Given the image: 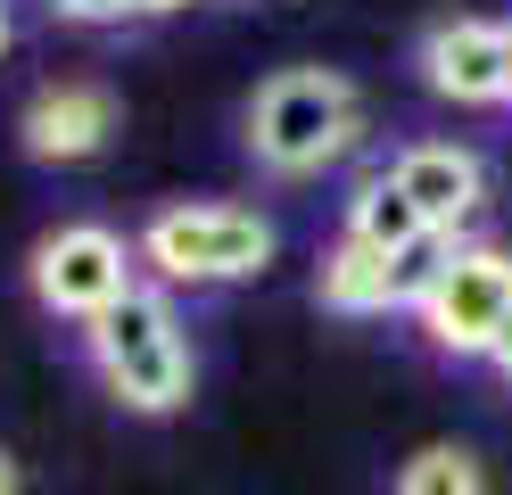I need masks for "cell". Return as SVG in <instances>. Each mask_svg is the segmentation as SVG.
I'll use <instances>...</instances> for the list:
<instances>
[{"label": "cell", "instance_id": "277c9868", "mask_svg": "<svg viewBox=\"0 0 512 495\" xmlns=\"http://www.w3.org/2000/svg\"><path fill=\"white\" fill-rule=\"evenodd\" d=\"M413 322L422 339L455 363H479L496 347V330L512 322V248L496 240H446L430 289L413 297Z\"/></svg>", "mask_w": 512, "mask_h": 495}, {"label": "cell", "instance_id": "e0dca14e", "mask_svg": "<svg viewBox=\"0 0 512 495\" xmlns=\"http://www.w3.org/2000/svg\"><path fill=\"white\" fill-rule=\"evenodd\" d=\"M504 108H512V83H504Z\"/></svg>", "mask_w": 512, "mask_h": 495}, {"label": "cell", "instance_id": "8992f818", "mask_svg": "<svg viewBox=\"0 0 512 495\" xmlns=\"http://www.w3.org/2000/svg\"><path fill=\"white\" fill-rule=\"evenodd\" d=\"M438 256H446V240H430V248H413V256H380V248H364V240H339L323 248V264H314V297H323L331 314H413V297L430 289V273H438Z\"/></svg>", "mask_w": 512, "mask_h": 495}, {"label": "cell", "instance_id": "ba28073f", "mask_svg": "<svg viewBox=\"0 0 512 495\" xmlns=\"http://www.w3.org/2000/svg\"><path fill=\"white\" fill-rule=\"evenodd\" d=\"M116 141V91L108 83H42L17 108V149L34 165H91Z\"/></svg>", "mask_w": 512, "mask_h": 495}, {"label": "cell", "instance_id": "4fadbf2b", "mask_svg": "<svg viewBox=\"0 0 512 495\" xmlns=\"http://www.w3.org/2000/svg\"><path fill=\"white\" fill-rule=\"evenodd\" d=\"M479 363H496V372H504V380H512V322H504V330H496V347H488V355H479Z\"/></svg>", "mask_w": 512, "mask_h": 495}, {"label": "cell", "instance_id": "30bf717a", "mask_svg": "<svg viewBox=\"0 0 512 495\" xmlns=\"http://www.w3.org/2000/svg\"><path fill=\"white\" fill-rule=\"evenodd\" d=\"M339 231H347V240H364V248H380V256H413V248L438 240V231L413 215V198L380 174V165H372L356 190H347V223H339Z\"/></svg>", "mask_w": 512, "mask_h": 495}, {"label": "cell", "instance_id": "9c48e42d", "mask_svg": "<svg viewBox=\"0 0 512 495\" xmlns=\"http://www.w3.org/2000/svg\"><path fill=\"white\" fill-rule=\"evenodd\" d=\"M380 174L413 198V215H422L438 240H455V231L488 207V157L463 149V141H405Z\"/></svg>", "mask_w": 512, "mask_h": 495}, {"label": "cell", "instance_id": "7c38bea8", "mask_svg": "<svg viewBox=\"0 0 512 495\" xmlns=\"http://www.w3.org/2000/svg\"><path fill=\"white\" fill-rule=\"evenodd\" d=\"M67 25H124V0H50Z\"/></svg>", "mask_w": 512, "mask_h": 495}, {"label": "cell", "instance_id": "8fae6325", "mask_svg": "<svg viewBox=\"0 0 512 495\" xmlns=\"http://www.w3.org/2000/svg\"><path fill=\"white\" fill-rule=\"evenodd\" d=\"M389 495H488V471H479L471 446H422V454L397 462Z\"/></svg>", "mask_w": 512, "mask_h": 495}, {"label": "cell", "instance_id": "5b68a950", "mask_svg": "<svg viewBox=\"0 0 512 495\" xmlns=\"http://www.w3.org/2000/svg\"><path fill=\"white\" fill-rule=\"evenodd\" d=\"M141 281V264H133V240H124L116 223H58L34 240V256H25V289H34V306L50 322H91V314H108L124 289Z\"/></svg>", "mask_w": 512, "mask_h": 495}, {"label": "cell", "instance_id": "6da1fadb", "mask_svg": "<svg viewBox=\"0 0 512 495\" xmlns=\"http://www.w3.org/2000/svg\"><path fill=\"white\" fill-rule=\"evenodd\" d=\"M83 363H91V380H100L124 413H141V421L182 413V405H190V388H199L190 330H182L174 297L157 289V281H133L108 314H91V322H83Z\"/></svg>", "mask_w": 512, "mask_h": 495}, {"label": "cell", "instance_id": "5bb4252c", "mask_svg": "<svg viewBox=\"0 0 512 495\" xmlns=\"http://www.w3.org/2000/svg\"><path fill=\"white\" fill-rule=\"evenodd\" d=\"M174 9H190V0H124V17H174Z\"/></svg>", "mask_w": 512, "mask_h": 495}, {"label": "cell", "instance_id": "52a82bcc", "mask_svg": "<svg viewBox=\"0 0 512 495\" xmlns=\"http://www.w3.org/2000/svg\"><path fill=\"white\" fill-rule=\"evenodd\" d=\"M422 83L455 108H504V83H512V17H438L422 33Z\"/></svg>", "mask_w": 512, "mask_h": 495}, {"label": "cell", "instance_id": "3957f363", "mask_svg": "<svg viewBox=\"0 0 512 495\" xmlns=\"http://www.w3.org/2000/svg\"><path fill=\"white\" fill-rule=\"evenodd\" d=\"M133 264L157 289H232L273 264V223L256 207H157L133 240Z\"/></svg>", "mask_w": 512, "mask_h": 495}, {"label": "cell", "instance_id": "7a4b0ae2", "mask_svg": "<svg viewBox=\"0 0 512 495\" xmlns=\"http://www.w3.org/2000/svg\"><path fill=\"white\" fill-rule=\"evenodd\" d=\"M240 141L256 157V174L273 182H314L323 165H339L364 141V91L339 75V66H281V75L256 83Z\"/></svg>", "mask_w": 512, "mask_h": 495}, {"label": "cell", "instance_id": "9a60e30c", "mask_svg": "<svg viewBox=\"0 0 512 495\" xmlns=\"http://www.w3.org/2000/svg\"><path fill=\"white\" fill-rule=\"evenodd\" d=\"M0 495H25V479H17V454L0 446Z\"/></svg>", "mask_w": 512, "mask_h": 495}, {"label": "cell", "instance_id": "2e32d148", "mask_svg": "<svg viewBox=\"0 0 512 495\" xmlns=\"http://www.w3.org/2000/svg\"><path fill=\"white\" fill-rule=\"evenodd\" d=\"M9 33H17V25H9V0H0V58H9Z\"/></svg>", "mask_w": 512, "mask_h": 495}]
</instances>
